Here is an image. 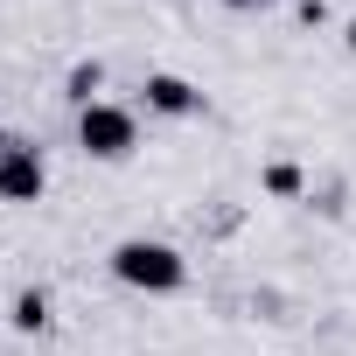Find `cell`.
<instances>
[{
    "instance_id": "8",
    "label": "cell",
    "mask_w": 356,
    "mask_h": 356,
    "mask_svg": "<svg viewBox=\"0 0 356 356\" xmlns=\"http://www.w3.org/2000/svg\"><path fill=\"white\" fill-rule=\"evenodd\" d=\"M224 8H238V15H259V8H273V0H224Z\"/></svg>"
},
{
    "instance_id": "2",
    "label": "cell",
    "mask_w": 356,
    "mask_h": 356,
    "mask_svg": "<svg viewBox=\"0 0 356 356\" xmlns=\"http://www.w3.org/2000/svg\"><path fill=\"white\" fill-rule=\"evenodd\" d=\"M77 147H84L91 161H126V154L140 147V119H133L126 105L98 98V105H84V112H77Z\"/></svg>"
},
{
    "instance_id": "7",
    "label": "cell",
    "mask_w": 356,
    "mask_h": 356,
    "mask_svg": "<svg viewBox=\"0 0 356 356\" xmlns=\"http://www.w3.org/2000/svg\"><path fill=\"white\" fill-rule=\"evenodd\" d=\"M300 189H307V175H300L293 161H273V168H266V196H280V203H293Z\"/></svg>"
},
{
    "instance_id": "1",
    "label": "cell",
    "mask_w": 356,
    "mask_h": 356,
    "mask_svg": "<svg viewBox=\"0 0 356 356\" xmlns=\"http://www.w3.org/2000/svg\"><path fill=\"white\" fill-rule=\"evenodd\" d=\"M105 266H112V280L133 286V293H182V286H189V259L175 252L168 238H119Z\"/></svg>"
},
{
    "instance_id": "9",
    "label": "cell",
    "mask_w": 356,
    "mask_h": 356,
    "mask_svg": "<svg viewBox=\"0 0 356 356\" xmlns=\"http://www.w3.org/2000/svg\"><path fill=\"white\" fill-rule=\"evenodd\" d=\"M342 42H349V56H356V15H349V29H342Z\"/></svg>"
},
{
    "instance_id": "6",
    "label": "cell",
    "mask_w": 356,
    "mask_h": 356,
    "mask_svg": "<svg viewBox=\"0 0 356 356\" xmlns=\"http://www.w3.org/2000/svg\"><path fill=\"white\" fill-rule=\"evenodd\" d=\"M98 91H105V63H77L70 70V84H63V98L84 112V105H98Z\"/></svg>"
},
{
    "instance_id": "5",
    "label": "cell",
    "mask_w": 356,
    "mask_h": 356,
    "mask_svg": "<svg viewBox=\"0 0 356 356\" xmlns=\"http://www.w3.org/2000/svg\"><path fill=\"white\" fill-rule=\"evenodd\" d=\"M8 321H15L22 335H35V328H49V293H42V286H29V293H15V307H8Z\"/></svg>"
},
{
    "instance_id": "3",
    "label": "cell",
    "mask_w": 356,
    "mask_h": 356,
    "mask_svg": "<svg viewBox=\"0 0 356 356\" xmlns=\"http://www.w3.org/2000/svg\"><path fill=\"white\" fill-rule=\"evenodd\" d=\"M42 189H49L42 147H29V140H0V203H42Z\"/></svg>"
},
{
    "instance_id": "10",
    "label": "cell",
    "mask_w": 356,
    "mask_h": 356,
    "mask_svg": "<svg viewBox=\"0 0 356 356\" xmlns=\"http://www.w3.org/2000/svg\"><path fill=\"white\" fill-rule=\"evenodd\" d=\"M0 140H8V133H0Z\"/></svg>"
},
{
    "instance_id": "4",
    "label": "cell",
    "mask_w": 356,
    "mask_h": 356,
    "mask_svg": "<svg viewBox=\"0 0 356 356\" xmlns=\"http://www.w3.org/2000/svg\"><path fill=\"white\" fill-rule=\"evenodd\" d=\"M140 91H147V112H161V119H196L203 112V91L189 77H175V70H154Z\"/></svg>"
}]
</instances>
